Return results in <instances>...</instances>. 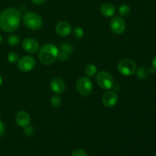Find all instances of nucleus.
<instances>
[{
    "label": "nucleus",
    "instance_id": "obj_8",
    "mask_svg": "<svg viewBox=\"0 0 156 156\" xmlns=\"http://www.w3.org/2000/svg\"><path fill=\"white\" fill-rule=\"evenodd\" d=\"M110 27L115 34H122L126 30V22L121 17H114L110 22Z\"/></svg>",
    "mask_w": 156,
    "mask_h": 156
},
{
    "label": "nucleus",
    "instance_id": "obj_15",
    "mask_svg": "<svg viewBox=\"0 0 156 156\" xmlns=\"http://www.w3.org/2000/svg\"><path fill=\"white\" fill-rule=\"evenodd\" d=\"M98 71V69L96 66L93 63H89L86 66L85 69V73L86 74L87 77H93L96 75Z\"/></svg>",
    "mask_w": 156,
    "mask_h": 156
},
{
    "label": "nucleus",
    "instance_id": "obj_32",
    "mask_svg": "<svg viewBox=\"0 0 156 156\" xmlns=\"http://www.w3.org/2000/svg\"><path fill=\"white\" fill-rule=\"evenodd\" d=\"M0 117H1V113H0Z\"/></svg>",
    "mask_w": 156,
    "mask_h": 156
},
{
    "label": "nucleus",
    "instance_id": "obj_25",
    "mask_svg": "<svg viewBox=\"0 0 156 156\" xmlns=\"http://www.w3.org/2000/svg\"><path fill=\"white\" fill-rule=\"evenodd\" d=\"M24 133L25 134L26 136H30L33 134V132H34V128L32 127V126H30V125L27 126H26V127L24 128Z\"/></svg>",
    "mask_w": 156,
    "mask_h": 156
},
{
    "label": "nucleus",
    "instance_id": "obj_21",
    "mask_svg": "<svg viewBox=\"0 0 156 156\" xmlns=\"http://www.w3.org/2000/svg\"><path fill=\"white\" fill-rule=\"evenodd\" d=\"M73 36L76 38V39H80L84 36V30L82 27H76L73 29Z\"/></svg>",
    "mask_w": 156,
    "mask_h": 156
},
{
    "label": "nucleus",
    "instance_id": "obj_20",
    "mask_svg": "<svg viewBox=\"0 0 156 156\" xmlns=\"http://www.w3.org/2000/svg\"><path fill=\"white\" fill-rule=\"evenodd\" d=\"M8 60L11 63H15L19 60V56L16 52H10L8 55Z\"/></svg>",
    "mask_w": 156,
    "mask_h": 156
},
{
    "label": "nucleus",
    "instance_id": "obj_22",
    "mask_svg": "<svg viewBox=\"0 0 156 156\" xmlns=\"http://www.w3.org/2000/svg\"><path fill=\"white\" fill-rule=\"evenodd\" d=\"M69 56V55L68 53H66V52L62 51V50H59V53H58L57 59H59L61 62H66V61L68 60Z\"/></svg>",
    "mask_w": 156,
    "mask_h": 156
},
{
    "label": "nucleus",
    "instance_id": "obj_24",
    "mask_svg": "<svg viewBox=\"0 0 156 156\" xmlns=\"http://www.w3.org/2000/svg\"><path fill=\"white\" fill-rule=\"evenodd\" d=\"M71 156H88V153L84 149H78L73 151Z\"/></svg>",
    "mask_w": 156,
    "mask_h": 156
},
{
    "label": "nucleus",
    "instance_id": "obj_7",
    "mask_svg": "<svg viewBox=\"0 0 156 156\" xmlns=\"http://www.w3.org/2000/svg\"><path fill=\"white\" fill-rule=\"evenodd\" d=\"M36 66V60L33 56H24L18 61V67L20 71L23 73H28L34 69Z\"/></svg>",
    "mask_w": 156,
    "mask_h": 156
},
{
    "label": "nucleus",
    "instance_id": "obj_4",
    "mask_svg": "<svg viewBox=\"0 0 156 156\" xmlns=\"http://www.w3.org/2000/svg\"><path fill=\"white\" fill-rule=\"evenodd\" d=\"M76 87L77 91L81 95L87 97V96L90 95L92 91L93 84L89 78L82 76L76 81Z\"/></svg>",
    "mask_w": 156,
    "mask_h": 156
},
{
    "label": "nucleus",
    "instance_id": "obj_11",
    "mask_svg": "<svg viewBox=\"0 0 156 156\" xmlns=\"http://www.w3.org/2000/svg\"><path fill=\"white\" fill-rule=\"evenodd\" d=\"M50 88L56 94H61L65 91L66 83L60 78H54L50 82Z\"/></svg>",
    "mask_w": 156,
    "mask_h": 156
},
{
    "label": "nucleus",
    "instance_id": "obj_18",
    "mask_svg": "<svg viewBox=\"0 0 156 156\" xmlns=\"http://www.w3.org/2000/svg\"><path fill=\"white\" fill-rule=\"evenodd\" d=\"M20 41H21V39H20L19 37L16 34L10 35L7 39L8 44H9L10 46L18 45V44L20 43Z\"/></svg>",
    "mask_w": 156,
    "mask_h": 156
},
{
    "label": "nucleus",
    "instance_id": "obj_14",
    "mask_svg": "<svg viewBox=\"0 0 156 156\" xmlns=\"http://www.w3.org/2000/svg\"><path fill=\"white\" fill-rule=\"evenodd\" d=\"M101 13L107 18H110V17L114 16V15L116 12L115 7L111 3H105L101 6Z\"/></svg>",
    "mask_w": 156,
    "mask_h": 156
},
{
    "label": "nucleus",
    "instance_id": "obj_12",
    "mask_svg": "<svg viewBox=\"0 0 156 156\" xmlns=\"http://www.w3.org/2000/svg\"><path fill=\"white\" fill-rule=\"evenodd\" d=\"M72 26L67 21H60L56 26V31L60 37H67L72 33Z\"/></svg>",
    "mask_w": 156,
    "mask_h": 156
},
{
    "label": "nucleus",
    "instance_id": "obj_26",
    "mask_svg": "<svg viewBox=\"0 0 156 156\" xmlns=\"http://www.w3.org/2000/svg\"><path fill=\"white\" fill-rule=\"evenodd\" d=\"M5 133V127L4 123L2 121H0V137L2 136Z\"/></svg>",
    "mask_w": 156,
    "mask_h": 156
},
{
    "label": "nucleus",
    "instance_id": "obj_29",
    "mask_svg": "<svg viewBox=\"0 0 156 156\" xmlns=\"http://www.w3.org/2000/svg\"><path fill=\"white\" fill-rule=\"evenodd\" d=\"M149 73H150V74H154L155 73V69H154L153 67L152 69H149Z\"/></svg>",
    "mask_w": 156,
    "mask_h": 156
},
{
    "label": "nucleus",
    "instance_id": "obj_16",
    "mask_svg": "<svg viewBox=\"0 0 156 156\" xmlns=\"http://www.w3.org/2000/svg\"><path fill=\"white\" fill-rule=\"evenodd\" d=\"M136 73L137 77L140 79H147L151 75L149 73V69L146 68V67H140Z\"/></svg>",
    "mask_w": 156,
    "mask_h": 156
},
{
    "label": "nucleus",
    "instance_id": "obj_19",
    "mask_svg": "<svg viewBox=\"0 0 156 156\" xmlns=\"http://www.w3.org/2000/svg\"><path fill=\"white\" fill-rule=\"evenodd\" d=\"M50 104L53 108H59L62 104V99L59 95H53L50 99Z\"/></svg>",
    "mask_w": 156,
    "mask_h": 156
},
{
    "label": "nucleus",
    "instance_id": "obj_30",
    "mask_svg": "<svg viewBox=\"0 0 156 156\" xmlns=\"http://www.w3.org/2000/svg\"><path fill=\"white\" fill-rule=\"evenodd\" d=\"M2 78L1 75H0V85H2Z\"/></svg>",
    "mask_w": 156,
    "mask_h": 156
},
{
    "label": "nucleus",
    "instance_id": "obj_9",
    "mask_svg": "<svg viewBox=\"0 0 156 156\" xmlns=\"http://www.w3.org/2000/svg\"><path fill=\"white\" fill-rule=\"evenodd\" d=\"M22 48L27 53L34 54V53L39 51L40 45L37 40L34 39V38L27 37L23 41Z\"/></svg>",
    "mask_w": 156,
    "mask_h": 156
},
{
    "label": "nucleus",
    "instance_id": "obj_28",
    "mask_svg": "<svg viewBox=\"0 0 156 156\" xmlns=\"http://www.w3.org/2000/svg\"><path fill=\"white\" fill-rule=\"evenodd\" d=\"M152 67H153L154 69H156V56H155V57H154V59H152Z\"/></svg>",
    "mask_w": 156,
    "mask_h": 156
},
{
    "label": "nucleus",
    "instance_id": "obj_3",
    "mask_svg": "<svg viewBox=\"0 0 156 156\" xmlns=\"http://www.w3.org/2000/svg\"><path fill=\"white\" fill-rule=\"evenodd\" d=\"M23 22L27 28L38 30L42 27L43 19L38 14L33 12H26L23 16Z\"/></svg>",
    "mask_w": 156,
    "mask_h": 156
},
{
    "label": "nucleus",
    "instance_id": "obj_10",
    "mask_svg": "<svg viewBox=\"0 0 156 156\" xmlns=\"http://www.w3.org/2000/svg\"><path fill=\"white\" fill-rule=\"evenodd\" d=\"M118 101V95L114 91H108L102 97V103L107 108H112L115 106Z\"/></svg>",
    "mask_w": 156,
    "mask_h": 156
},
{
    "label": "nucleus",
    "instance_id": "obj_2",
    "mask_svg": "<svg viewBox=\"0 0 156 156\" xmlns=\"http://www.w3.org/2000/svg\"><path fill=\"white\" fill-rule=\"evenodd\" d=\"M59 49L53 44H47L39 50V59L44 65H51L57 59Z\"/></svg>",
    "mask_w": 156,
    "mask_h": 156
},
{
    "label": "nucleus",
    "instance_id": "obj_23",
    "mask_svg": "<svg viewBox=\"0 0 156 156\" xmlns=\"http://www.w3.org/2000/svg\"><path fill=\"white\" fill-rule=\"evenodd\" d=\"M60 50L66 52V53L69 55L73 52V47L69 44H62L60 46Z\"/></svg>",
    "mask_w": 156,
    "mask_h": 156
},
{
    "label": "nucleus",
    "instance_id": "obj_5",
    "mask_svg": "<svg viewBox=\"0 0 156 156\" xmlns=\"http://www.w3.org/2000/svg\"><path fill=\"white\" fill-rule=\"evenodd\" d=\"M97 83L105 90H110L114 87V80L113 76L106 71L99 72L96 77Z\"/></svg>",
    "mask_w": 156,
    "mask_h": 156
},
{
    "label": "nucleus",
    "instance_id": "obj_6",
    "mask_svg": "<svg viewBox=\"0 0 156 156\" xmlns=\"http://www.w3.org/2000/svg\"><path fill=\"white\" fill-rule=\"evenodd\" d=\"M117 69L120 73L126 76H133L136 72V65L130 59H123L119 62Z\"/></svg>",
    "mask_w": 156,
    "mask_h": 156
},
{
    "label": "nucleus",
    "instance_id": "obj_17",
    "mask_svg": "<svg viewBox=\"0 0 156 156\" xmlns=\"http://www.w3.org/2000/svg\"><path fill=\"white\" fill-rule=\"evenodd\" d=\"M130 12V7L126 4H123L119 7V14L121 17H126Z\"/></svg>",
    "mask_w": 156,
    "mask_h": 156
},
{
    "label": "nucleus",
    "instance_id": "obj_31",
    "mask_svg": "<svg viewBox=\"0 0 156 156\" xmlns=\"http://www.w3.org/2000/svg\"><path fill=\"white\" fill-rule=\"evenodd\" d=\"M2 36L0 35V44H2Z\"/></svg>",
    "mask_w": 156,
    "mask_h": 156
},
{
    "label": "nucleus",
    "instance_id": "obj_13",
    "mask_svg": "<svg viewBox=\"0 0 156 156\" xmlns=\"http://www.w3.org/2000/svg\"><path fill=\"white\" fill-rule=\"evenodd\" d=\"M16 123L20 127L24 128L29 126L30 123V117L26 111H19L15 117Z\"/></svg>",
    "mask_w": 156,
    "mask_h": 156
},
{
    "label": "nucleus",
    "instance_id": "obj_27",
    "mask_svg": "<svg viewBox=\"0 0 156 156\" xmlns=\"http://www.w3.org/2000/svg\"><path fill=\"white\" fill-rule=\"evenodd\" d=\"M47 0H31L32 2L35 5H41V4H44L47 2Z\"/></svg>",
    "mask_w": 156,
    "mask_h": 156
},
{
    "label": "nucleus",
    "instance_id": "obj_1",
    "mask_svg": "<svg viewBox=\"0 0 156 156\" xmlns=\"http://www.w3.org/2000/svg\"><path fill=\"white\" fill-rule=\"evenodd\" d=\"M21 14L18 9L9 8L0 14V28L5 32L11 33L18 28L21 24Z\"/></svg>",
    "mask_w": 156,
    "mask_h": 156
}]
</instances>
